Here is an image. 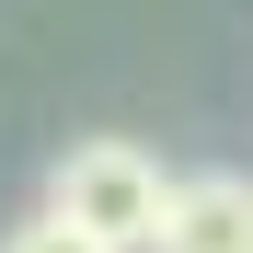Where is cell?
I'll list each match as a JSON object with an SVG mask.
<instances>
[{"mask_svg":"<svg viewBox=\"0 0 253 253\" xmlns=\"http://www.w3.org/2000/svg\"><path fill=\"white\" fill-rule=\"evenodd\" d=\"M161 207H173V173L138 138H69L46 173V219L92 230L104 253H161Z\"/></svg>","mask_w":253,"mask_h":253,"instance_id":"1","label":"cell"},{"mask_svg":"<svg viewBox=\"0 0 253 253\" xmlns=\"http://www.w3.org/2000/svg\"><path fill=\"white\" fill-rule=\"evenodd\" d=\"M161 253H253V173H173Z\"/></svg>","mask_w":253,"mask_h":253,"instance_id":"2","label":"cell"},{"mask_svg":"<svg viewBox=\"0 0 253 253\" xmlns=\"http://www.w3.org/2000/svg\"><path fill=\"white\" fill-rule=\"evenodd\" d=\"M0 253H104L92 230H69V219H46V207H35L23 230H0Z\"/></svg>","mask_w":253,"mask_h":253,"instance_id":"3","label":"cell"}]
</instances>
